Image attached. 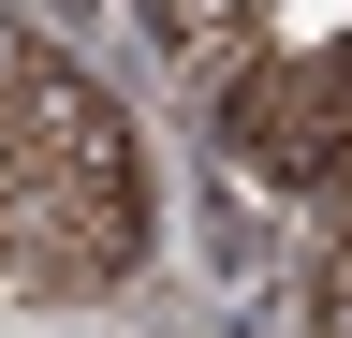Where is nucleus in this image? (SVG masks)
<instances>
[{
  "instance_id": "obj_1",
  "label": "nucleus",
  "mask_w": 352,
  "mask_h": 338,
  "mask_svg": "<svg viewBox=\"0 0 352 338\" xmlns=\"http://www.w3.org/2000/svg\"><path fill=\"white\" fill-rule=\"evenodd\" d=\"M220 147L250 162V177H352V59L323 45H279V59H235V89H220Z\"/></svg>"
},
{
  "instance_id": "obj_2",
  "label": "nucleus",
  "mask_w": 352,
  "mask_h": 338,
  "mask_svg": "<svg viewBox=\"0 0 352 338\" xmlns=\"http://www.w3.org/2000/svg\"><path fill=\"white\" fill-rule=\"evenodd\" d=\"M338 338H352V324H338Z\"/></svg>"
}]
</instances>
